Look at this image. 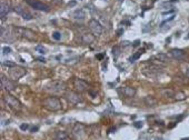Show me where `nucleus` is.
<instances>
[{"instance_id":"36","label":"nucleus","mask_w":189,"mask_h":140,"mask_svg":"<svg viewBox=\"0 0 189 140\" xmlns=\"http://www.w3.org/2000/svg\"><path fill=\"white\" fill-rule=\"evenodd\" d=\"M97 58H98V59H102V58H104V55H98V56H97Z\"/></svg>"},{"instance_id":"13","label":"nucleus","mask_w":189,"mask_h":140,"mask_svg":"<svg viewBox=\"0 0 189 140\" xmlns=\"http://www.w3.org/2000/svg\"><path fill=\"white\" fill-rule=\"evenodd\" d=\"M170 53L177 60H183V57H185V52L181 49H172V50L170 51Z\"/></svg>"},{"instance_id":"21","label":"nucleus","mask_w":189,"mask_h":140,"mask_svg":"<svg viewBox=\"0 0 189 140\" xmlns=\"http://www.w3.org/2000/svg\"><path fill=\"white\" fill-rule=\"evenodd\" d=\"M155 58L158 59L159 61H163V62H167V61H169L168 56H166V55H164V53H159V55H157Z\"/></svg>"},{"instance_id":"10","label":"nucleus","mask_w":189,"mask_h":140,"mask_svg":"<svg viewBox=\"0 0 189 140\" xmlns=\"http://www.w3.org/2000/svg\"><path fill=\"white\" fill-rule=\"evenodd\" d=\"M1 87L3 88L5 90H7V91H11V90L13 89V83L7 78L6 76H1Z\"/></svg>"},{"instance_id":"28","label":"nucleus","mask_w":189,"mask_h":140,"mask_svg":"<svg viewBox=\"0 0 189 140\" xmlns=\"http://www.w3.org/2000/svg\"><path fill=\"white\" fill-rule=\"evenodd\" d=\"M20 129L24 130V131H26V130L29 129V125H27V123H22V125H20Z\"/></svg>"},{"instance_id":"24","label":"nucleus","mask_w":189,"mask_h":140,"mask_svg":"<svg viewBox=\"0 0 189 140\" xmlns=\"http://www.w3.org/2000/svg\"><path fill=\"white\" fill-rule=\"evenodd\" d=\"M36 50H37L39 53H41V55H44V53H46V49H44L42 46H40V45L36 47Z\"/></svg>"},{"instance_id":"31","label":"nucleus","mask_w":189,"mask_h":140,"mask_svg":"<svg viewBox=\"0 0 189 140\" xmlns=\"http://www.w3.org/2000/svg\"><path fill=\"white\" fill-rule=\"evenodd\" d=\"M135 126H136L137 128L142 127V122H136V123H135Z\"/></svg>"},{"instance_id":"16","label":"nucleus","mask_w":189,"mask_h":140,"mask_svg":"<svg viewBox=\"0 0 189 140\" xmlns=\"http://www.w3.org/2000/svg\"><path fill=\"white\" fill-rule=\"evenodd\" d=\"M145 103L148 107H155L157 105V100L152 96H147L145 98Z\"/></svg>"},{"instance_id":"25","label":"nucleus","mask_w":189,"mask_h":140,"mask_svg":"<svg viewBox=\"0 0 189 140\" xmlns=\"http://www.w3.org/2000/svg\"><path fill=\"white\" fill-rule=\"evenodd\" d=\"M52 38L55 39V40H60L61 39V33L58 31H55L52 33Z\"/></svg>"},{"instance_id":"29","label":"nucleus","mask_w":189,"mask_h":140,"mask_svg":"<svg viewBox=\"0 0 189 140\" xmlns=\"http://www.w3.org/2000/svg\"><path fill=\"white\" fill-rule=\"evenodd\" d=\"M176 99H177V100H183V99H185V95L180 92V94L176 95Z\"/></svg>"},{"instance_id":"9","label":"nucleus","mask_w":189,"mask_h":140,"mask_svg":"<svg viewBox=\"0 0 189 140\" xmlns=\"http://www.w3.org/2000/svg\"><path fill=\"white\" fill-rule=\"evenodd\" d=\"M74 88L78 92H83V91H86V90L88 89V83L86 82L85 80H82V79L76 78L75 80H74Z\"/></svg>"},{"instance_id":"30","label":"nucleus","mask_w":189,"mask_h":140,"mask_svg":"<svg viewBox=\"0 0 189 140\" xmlns=\"http://www.w3.org/2000/svg\"><path fill=\"white\" fill-rule=\"evenodd\" d=\"M2 64H3V66H9V67H15V66H16V64H13V62H2Z\"/></svg>"},{"instance_id":"38","label":"nucleus","mask_w":189,"mask_h":140,"mask_svg":"<svg viewBox=\"0 0 189 140\" xmlns=\"http://www.w3.org/2000/svg\"><path fill=\"white\" fill-rule=\"evenodd\" d=\"M26 1H27V0H26Z\"/></svg>"},{"instance_id":"34","label":"nucleus","mask_w":189,"mask_h":140,"mask_svg":"<svg viewBox=\"0 0 189 140\" xmlns=\"http://www.w3.org/2000/svg\"><path fill=\"white\" fill-rule=\"evenodd\" d=\"M138 45H139V40H136V41H135V44H133V47H137Z\"/></svg>"},{"instance_id":"17","label":"nucleus","mask_w":189,"mask_h":140,"mask_svg":"<svg viewBox=\"0 0 189 140\" xmlns=\"http://www.w3.org/2000/svg\"><path fill=\"white\" fill-rule=\"evenodd\" d=\"M122 92H124V95L126 96V97L130 98V97H133V96L136 95V89L132 88V87H126L125 89L122 90Z\"/></svg>"},{"instance_id":"19","label":"nucleus","mask_w":189,"mask_h":140,"mask_svg":"<svg viewBox=\"0 0 189 140\" xmlns=\"http://www.w3.org/2000/svg\"><path fill=\"white\" fill-rule=\"evenodd\" d=\"M69 137L65 131H58L56 134V140H68Z\"/></svg>"},{"instance_id":"23","label":"nucleus","mask_w":189,"mask_h":140,"mask_svg":"<svg viewBox=\"0 0 189 140\" xmlns=\"http://www.w3.org/2000/svg\"><path fill=\"white\" fill-rule=\"evenodd\" d=\"M113 57H115V59H117L118 58V56L120 55V48L119 47H113Z\"/></svg>"},{"instance_id":"1","label":"nucleus","mask_w":189,"mask_h":140,"mask_svg":"<svg viewBox=\"0 0 189 140\" xmlns=\"http://www.w3.org/2000/svg\"><path fill=\"white\" fill-rule=\"evenodd\" d=\"M65 90H66V83L61 80H54L48 83L44 88V91L52 94V95H60Z\"/></svg>"},{"instance_id":"15","label":"nucleus","mask_w":189,"mask_h":140,"mask_svg":"<svg viewBox=\"0 0 189 140\" xmlns=\"http://www.w3.org/2000/svg\"><path fill=\"white\" fill-rule=\"evenodd\" d=\"M85 17H86V12H85V10L83 9H77L75 12H74V18L76 20H82L85 19Z\"/></svg>"},{"instance_id":"11","label":"nucleus","mask_w":189,"mask_h":140,"mask_svg":"<svg viewBox=\"0 0 189 140\" xmlns=\"http://www.w3.org/2000/svg\"><path fill=\"white\" fill-rule=\"evenodd\" d=\"M67 99H68L71 103H74V105H77V103H79V102L81 101L80 96L78 95V94H76V92H74V91L68 92V95H67Z\"/></svg>"},{"instance_id":"5","label":"nucleus","mask_w":189,"mask_h":140,"mask_svg":"<svg viewBox=\"0 0 189 140\" xmlns=\"http://www.w3.org/2000/svg\"><path fill=\"white\" fill-rule=\"evenodd\" d=\"M25 75H26V69L22 68V67H19V66L13 67L11 70H10V73H9L10 79H13V80H19L20 78H22Z\"/></svg>"},{"instance_id":"6","label":"nucleus","mask_w":189,"mask_h":140,"mask_svg":"<svg viewBox=\"0 0 189 140\" xmlns=\"http://www.w3.org/2000/svg\"><path fill=\"white\" fill-rule=\"evenodd\" d=\"M13 30L16 32V35H19L20 37L26 39H29V40H33L36 38V33L33 31H31L30 29H25V28H13Z\"/></svg>"},{"instance_id":"35","label":"nucleus","mask_w":189,"mask_h":140,"mask_svg":"<svg viewBox=\"0 0 189 140\" xmlns=\"http://www.w3.org/2000/svg\"><path fill=\"white\" fill-rule=\"evenodd\" d=\"M37 130H38V127H33L31 129V132H35V131H37Z\"/></svg>"},{"instance_id":"18","label":"nucleus","mask_w":189,"mask_h":140,"mask_svg":"<svg viewBox=\"0 0 189 140\" xmlns=\"http://www.w3.org/2000/svg\"><path fill=\"white\" fill-rule=\"evenodd\" d=\"M94 36L91 35V33H83L82 35V41L85 44H91V42H94Z\"/></svg>"},{"instance_id":"3","label":"nucleus","mask_w":189,"mask_h":140,"mask_svg":"<svg viewBox=\"0 0 189 140\" xmlns=\"http://www.w3.org/2000/svg\"><path fill=\"white\" fill-rule=\"evenodd\" d=\"M71 136L75 140H85L87 138V132H86V128L81 123H77L74 129Z\"/></svg>"},{"instance_id":"7","label":"nucleus","mask_w":189,"mask_h":140,"mask_svg":"<svg viewBox=\"0 0 189 140\" xmlns=\"http://www.w3.org/2000/svg\"><path fill=\"white\" fill-rule=\"evenodd\" d=\"M26 2L36 10H40V11H44V12L49 11V7L47 5H44V2L39 1V0H27Z\"/></svg>"},{"instance_id":"2","label":"nucleus","mask_w":189,"mask_h":140,"mask_svg":"<svg viewBox=\"0 0 189 140\" xmlns=\"http://www.w3.org/2000/svg\"><path fill=\"white\" fill-rule=\"evenodd\" d=\"M42 105H44V109H47L49 111H54V112L61 109V101L57 97H48V98H46L44 102H42Z\"/></svg>"},{"instance_id":"37","label":"nucleus","mask_w":189,"mask_h":140,"mask_svg":"<svg viewBox=\"0 0 189 140\" xmlns=\"http://www.w3.org/2000/svg\"><path fill=\"white\" fill-rule=\"evenodd\" d=\"M75 5H76L75 1H72V2H69V6H75Z\"/></svg>"},{"instance_id":"20","label":"nucleus","mask_w":189,"mask_h":140,"mask_svg":"<svg viewBox=\"0 0 189 140\" xmlns=\"http://www.w3.org/2000/svg\"><path fill=\"white\" fill-rule=\"evenodd\" d=\"M144 51H145V49H141V50H139L138 52H136V53H135L132 57L129 58V61H130V62H135V61H136L137 59H139V57H140V56L144 53Z\"/></svg>"},{"instance_id":"27","label":"nucleus","mask_w":189,"mask_h":140,"mask_svg":"<svg viewBox=\"0 0 189 140\" xmlns=\"http://www.w3.org/2000/svg\"><path fill=\"white\" fill-rule=\"evenodd\" d=\"M2 51H3L5 55L10 53V52H11V48H9V47H3V48H2Z\"/></svg>"},{"instance_id":"14","label":"nucleus","mask_w":189,"mask_h":140,"mask_svg":"<svg viewBox=\"0 0 189 140\" xmlns=\"http://www.w3.org/2000/svg\"><path fill=\"white\" fill-rule=\"evenodd\" d=\"M15 10H16V12H18L19 15H21L22 16V18L25 20H31L32 19V16L30 13H28L27 11L24 10V8H21V7H16L15 8Z\"/></svg>"},{"instance_id":"8","label":"nucleus","mask_w":189,"mask_h":140,"mask_svg":"<svg viewBox=\"0 0 189 140\" xmlns=\"http://www.w3.org/2000/svg\"><path fill=\"white\" fill-rule=\"evenodd\" d=\"M89 29L94 36H100L102 33V26L96 19H91L89 21Z\"/></svg>"},{"instance_id":"26","label":"nucleus","mask_w":189,"mask_h":140,"mask_svg":"<svg viewBox=\"0 0 189 140\" xmlns=\"http://www.w3.org/2000/svg\"><path fill=\"white\" fill-rule=\"evenodd\" d=\"M163 94L165 95V97H168V96H169V97H171V96L174 95V92H172L171 90H167V89H165L164 91H163Z\"/></svg>"},{"instance_id":"12","label":"nucleus","mask_w":189,"mask_h":140,"mask_svg":"<svg viewBox=\"0 0 189 140\" xmlns=\"http://www.w3.org/2000/svg\"><path fill=\"white\" fill-rule=\"evenodd\" d=\"M10 7L8 6L7 3H1V7H0V16H1V20H3L5 18H6V16L8 15V13L10 12Z\"/></svg>"},{"instance_id":"33","label":"nucleus","mask_w":189,"mask_h":140,"mask_svg":"<svg viewBox=\"0 0 189 140\" xmlns=\"http://www.w3.org/2000/svg\"><path fill=\"white\" fill-rule=\"evenodd\" d=\"M37 59L38 60H40L41 62H44V61H46V59H44V58H41V57H38Z\"/></svg>"},{"instance_id":"4","label":"nucleus","mask_w":189,"mask_h":140,"mask_svg":"<svg viewBox=\"0 0 189 140\" xmlns=\"http://www.w3.org/2000/svg\"><path fill=\"white\" fill-rule=\"evenodd\" d=\"M3 100L6 102V105L13 110H20L21 109V102L19 101L17 98H15L13 96L7 94L5 97H3Z\"/></svg>"},{"instance_id":"22","label":"nucleus","mask_w":189,"mask_h":140,"mask_svg":"<svg viewBox=\"0 0 189 140\" xmlns=\"http://www.w3.org/2000/svg\"><path fill=\"white\" fill-rule=\"evenodd\" d=\"M181 70H183V72L186 75V76L189 77V64L183 62V64H181Z\"/></svg>"},{"instance_id":"32","label":"nucleus","mask_w":189,"mask_h":140,"mask_svg":"<svg viewBox=\"0 0 189 140\" xmlns=\"http://www.w3.org/2000/svg\"><path fill=\"white\" fill-rule=\"evenodd\" d=\"M122 32H124V30H122V29H119V30L117 31V36H121V33H122Z\"/></svg>"}]
</instances>
